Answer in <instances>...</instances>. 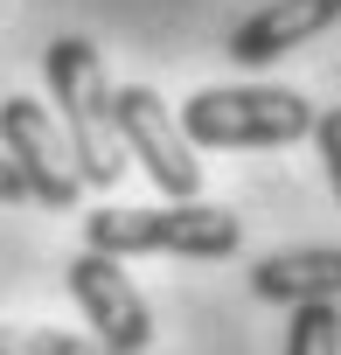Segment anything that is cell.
I'll return each instance as SVG.
<instances>
[{"mask_svg":"<svg viewBox=\"0 0 341 355\" xmlns=\"http://www.w3.org/2000/svg\"><path fill=\"white\" fill-rule=\"evenodd\" d=\"M42 77H49V105H56V132H63L77 189H112L125 174V153L112 132V77L98 49L84 35H56L42 49Z\"/></svg>","mask_w":341,"mask_h":355,"instance_id":"1","label":"cell"},{"mask_svg":"<svg viewBox=\"0 0 341 355\" xmlns=\"http://www.w3.org/2000/svg\"><path fill=\"white\" fill-rule=\"evenodd\" d=\"M244 244V223L216 202H167V209H91L84 251L98 258H230Z\"/></svg>","mask_w":341,"mask_h":355,"instance_id":"2","label":"cell"},{"mask_svg":"<svg viewBox=\"0 0 341 355\" xmlns=\"http://www.w3.org/2000/svg\"><path fill=\"white\" fill-rule=\"evenodd\" d=\"M313 112L320 105L286 84H209L175 112V125L189 146H209V153L216 146H292L306 139Z\"/></svg>","mask_w":341,"mask_h":355,"instance_id":"3","label":"cell"},{"mask_svg":"<svg viewBox=\"0 0 341 355\" xmlns=\"http://www.w3.org/2000/svg\"><path fill=\"white\" fill-rule=\"evenodd\" d=\"M112 132H119V153L146 167V182H153L167 202H202V160H195V146L182 139L175 112L160 105V91L119 84V91H112Z\"/></svg>","mask_w":341,"mask_h":355,"instance_id":"4","label":"cell"},{"mask_svg":"<svg viewBox=\"0 0 341 355\" xmlns=\"http://www.w3.org/2000/svg\"><path fill=\"white\" fill-rule=\"evenodd\" d=\"M0 160L15 167L21 182V202H42V209H77V174H70V153H63V132L49 119L42 98H0Z\"/></svg>","mask_w":341,"mask_h":355,"instance_id":"5","label":"cell"},{"mask_svg":"<svg viewBox=\"0 0 341 355\" xmlns=\"http://www.w3.org/2000/svg\"><path fill=\"white\" fill-rule=\"evenodd\" d=\"M63 286H70V300L84 306L91 341H98L105 355H146V348H153V306L139 300V286L125 279V265H112V258H98V251H77V258L63 265Z\"/></svg>","mask_w":341,"mask_h":355,"instance_id":"6","label":"cell"},{"mask_svg":"<svg viewBox=\"0 0 341 355\" xmlns=\"http://www.w3.org/2000/svg\"><path fill=\"white\" fill-rule=\"evenodd\" d=\"M341 15V0H265L258 15H244L230 35H223V56L244 63V70H265L292 49H306L313 35H327Z\"/></svg>","mask_w":341,"mask_h":355,"instance_id":"7","label":"cell"},{"mask_svg":"<svg viewBox=\"0 0 341 355\" xmlns=\"http://www.w3.org/2000/svg\"><path fill=\"white\" fill-rule=\"evenodd\" d=\"M251 293L265 306H313V300H334L341 293V251L334 244H299V251H272L251 265Z\"/></svg>","mask_w":341,"mask_h":355,"instance_id":"8","label":"cell"},{"mask_svg":"<svg viewBox=\"0 0 341 355\" xmlns=\"http://www.w3.org/2000/svg\"><path fill=\"white\" fill-rule=\"evenodd\" d=\"M286 355H341V306H334V300L292 306V327H286Z\"/></svg>","mask_w":341,"mask_h":355,"instance_id":"9","label":"cell"},{"mask_svg":"<svg viewBox=\"0 0 341 355\" xmlns=\"http://www.w3.org/2000/svg\"><path fill=\"white\" fill-rule=\"evenodd\" d=\"M8 348H15V355H105L98 341L63 334V327H8Z\"/></svg>","mask_w":341,"mask_h":355,"instance_id":"10","label":"cell"},{"mask_svg":"<svg viewBox=\"0 0 341 355\" xmlns=\"http://www.w3.org/2000/svg\"><path fill=\"white\" fill-rule=\"evenodd\" d=\"M306 139L320 146V167H327V182H341V112H313Z\"/></svg>","mask_w":341,"mask_h":355,"instance_id":"11","label":"cell"},{"mask_svg":"<svg viewBox=\"0 0 341 355\" xmlns=\"http://www.w3.org/2000/svg\"><path fill=\"white\" fill-rule=\"evenodd\" d=\"M0 202H21V182H15V167L0 160Z\"/></svg>","mask_w":341,"mask_h":355,"instance_id":"12","label":"cell"},{"mask_svg":"<svg viewBox=\"0 0 341 355\" xmlns=\"http://www.w3.org/2000/svg\"><path fill=\"white\" fill-rule=\"evenodd\" d=\"M0 355H15V348H8V327H0Z\"/></svg>","mask_w":341,"mask_h":355,"instance_id":"13","label":"cell"}]
</instances>
